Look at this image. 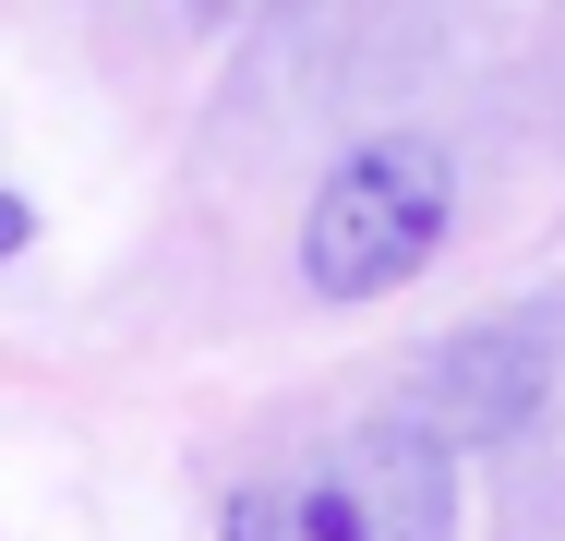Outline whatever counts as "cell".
I'll return each mask as SVG.
<instances>
[{
  "label": "cell",
  "mask_w": 565,
  "mask_h": 541,
  "mask_svg": "<svg viewBox=\"0 0 565 541\" xmlns=\"http://www.w3.org/2000/svg\"><path fill=\"white\" fill-rule=\"evenodd\" d=\"M228 541H457V457L409 410L349 422L289 481L241 494L228 506Z\"/></svg>",
  "instance_id": "obj_1"
},
{
  "label": "cell",
  "mask_w": 565,
  "mask_h": 541,
  "mask_svg": "<svg viewBox=\"0 0 565 541\" xmlns=\"http://www.w3.org/2000/svg\"><path fill=\"white\" fill-rule=\"evenodd\" d=\"M542 385H554V314H493L446 337L434 361H422V397H409V422L434 433V445H493V433H518L542 410Z\"/></svg>",
  "instance_id": "obj_3"
},
{
  "label": "cell",
  "mask_w": 565,
  "mask_h": 541,
  "mask_svg": "<svg viewBox=\"0 0 565 541\" xmlns=\"http://www.w3.org/2000/svg\"><path fill=\"white\" fill-rule=\"evenodd\" d=\"M446 216H457L446 145H422V132L349 145L338 169H326V193H313V216H301V277H313V301H385V289H409V277L434 265Z\"/></svg>",
  "instance_id": "obj_2"
}]
</instances>
